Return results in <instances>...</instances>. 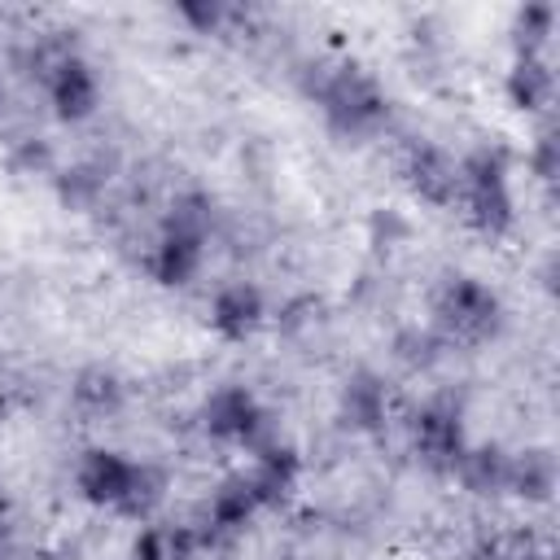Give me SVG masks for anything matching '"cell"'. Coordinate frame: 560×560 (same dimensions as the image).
<instances>
[{"instance_id":"obj_12","label":"cell","mask_w":560,"mask_h":560,"mask_svg":"<svg viewBox=\"0 0 560 560\" xmlns=\"http://www.w3.org/2000/svg\"><path fill=\"white\" fill-rule=\"evenodd\" d=\"M245 477H249L258 503H280V499L293 490V481H298V455H293L289 446H276V442H271V446L258 451L254 472H245Z\"/></svg>"},{"instance_id":"obj_3","label":"cell","mask_w":560,"mask_h":560,"mask_svg":"<svg viewBox=\"0 0 560 560\" xmlns=\"http://www.w3.org/2000/svg\"><path fill=\"white\" fill-rule=\"evenodd\" d=\"M438 324H442L446 341L477 346L499 328V298L481 280L455 276L438 298Z\"/></svg>"},{"instance_id":"obj_16","label":"cell","mask_w":560,"mask_h":560,"mask_svg":"<svg viewBox=\"0 0 560 560\" xmlns=\"http://www.w3.org/2000/svg\"><path fill=\"white\" fill-rule=\"evenodd\" d=\"M70 398L88 416H109V411L122 407V381L109 368H83L70 385Z\"/></svg>"},{"instance_id":"obj_10","label":"cell","mask_w":560,"mask_h":560,"mask_svg":"<svg viewBox=\"0 0 560 560\" xmlns=\"http://www.w3.org/2000/svg\"><path fill=\"white\" fill-rule=\"evenodd\" d=\"M44 88H48L57 114L70 118V122H79V118H88V114L96 109V74H92L88 61H79V57H70Z\"/></svg>"},{"instance_id":"obj_9","label":"cell","mask_w":560,"mask_h":560,"mask_svg":"<svg viewBox=\"0 0 560 560\" xmlns=\"http://www.w3.org/2000/svg\"><path fill=\"white\" fill-rule=\"evenodd\" d=\"M131 459H122L118 451H88L83 464H79V490L83 499L92 503H105V508H118L127 481H131Z\"/></svg>"},{"instance_id":"obj_14","label":"cell","mask_w":560,"mask_h":560,"mask_svg":"<svg viewBox=\"0 0 560 560\" xmlns=\"http://www.w3.org/2000/svg\"><path fill=\"white\" fill-rule=\"evenodd\" d=\"M508 490H516L529 503L551 499L556 490V459L547 451H521L508 459Z\"/></svg>"},{"instance_id":"obj_18","label":"cell","mask_w":560,"mask_h":560,"mask_svg":"<svg viewBox=\"0 0 560 560\" xmlns=\"http://www.w3.org/2000/svg\"><path fill=\"white\" fill-rule=\"evenodd\" d=\"M508 96L516 109H538L551 96V70L542 57H516V66L508 70Z\"/></svg>"},{"instance_id":"obj_23","label":"cell","mask_w":560,"mask_h":560,"mask_svg":"<svg viewBox=\"0 0 560 560\" xmlns=\"http://www.w3.org/2000/svg\"><path fill=\"white\" fill-rule=\"evenodd\" d=\"M534 171H538V179H551V175H556V140H551V136H542V140H538Z\"/></svg>"},{"instance_id":"obj_11","label":"cell","mask_w":560,"mask_h":560,"mask_svg":"<svg viewBox=\"0 0 560 560\" xmlns=\"http://www.w3.org/2000/svg\"><path fill=\"white\" fill-rule=\"evenodd\" d=\"M341 411L354 429H381L389 420V394L381 385V376L372 372H354L346 381V394H341Z\"/></svg>"},{"instance_id":"obj_21","label":"cell","mask_w":560,"mask_h":560,"mask_svg":"<svg viewBox=\"0 0 560 560\" xmlns=\"http://www.w3.org/2000/svg\"><path fill=\"white\" fill-rule=\"evenodd\" d=\"M551 4H525L516 13V39H521V57H538L542 39L551 35Z\"/></svg>"},{"instance_id":"obj_20","label":"cell","mask_w":560,"mask_h":560,"mask_svg":"<svg viewBox=\"0 0 560 560\" xmlns=\"http://www.w3.org/2000/svg\"><path fill=\"white\" fill-rule=\"evenodd\" d=\"M162 499H166V477L158 468H149V464H136L131 481H127V490L118 499V512L131 516V521H144V516H153V508Z\"/></svg>"},{"instance_id":"obj_19","label":"cell","mask_w":560,"mask_h":560,"mask_svg":"<svg viewBox=\"0 0 560 560\" xmlns=\"http://www.w3.org/2000/svg\"><path fill=\"white\" fill-rule=\"evenodd\" d=\"M210 223H214L210 197H201V192H179V197L171 201L166 219H162V232H171V236H188V241H201V245H206Z\"/></svg>"},{"instance_id":"obj_17","label":"cell","mask_w":560,"mask_h":560,"mask_svg":"<svg viewBox=\"0 0 560 560\" xmlns=\"http://www.w3.org/2000/svg\"><path fill=\"white\" fill-rule=\"evenodd\" d=\"M197 551V534L192 525H149L136 538V560H192Z\"/></svg>"},{"instance_id":"obj_7","label":"cell","mask_w":560,"mask_h":560,"mask_svg":"<svg viewBox=\"0 0 560 560\" xmlns=\"http://www.w3.org/2000/svg\"><path fill=\"white\" fill-rule=\"evenodd\" d=\"M258 508H262V503H258L249 477H245V472H241V477H228V481L210 494V503H206V521H201L206 529H192V534H197V547L210 542L214 534H236Z\"/></svg>"},{"instance_id":"obj_13","label":"cell","mask_w":560,"mask_h":560,"mask_svg":"<svg viewBox=\"0 0 560 560\" xmlns=\"http://www.w3.org/2000/svg\"><path fill=\"white\" fill-rule=\"evenodd\" d=\"M508 459L512 455H503L499 446H464L455 472L472 494H499L508 490Z\"/></svg>"},{"instance_id":"obj_1","label":"cell","mask_w":560,"mask_h":560,"mask_svg":"<svg viewBox=\"0 0 560 560\" xmlns=\"http://www.w3.org/2000/svg\"><path fill=\"white\" fill-rule=\"evenodd\" d=\"M459 201L472 219V228L503 236L512 228V192H508V162L499 149H477L472 158L459 162Z\"/></svg>"},{"instance_id":"obj_24","label":"cell","mask_w":560,"mask_h":560,"mask_svg":"<svg viewBox=\"0 0 560 560\" xmlns=\"http://www.w3.org/2000/svg\"><path fill=\"white\" fill-rule=\"evenodd\" d=\"M4 556H9V529L0 525V560H4Z\"/></svg>"},{"instance_id":"obj_22","label":"cell","mask_w":560,"mask_h":560,"mask_svg":"<svg viewBox=\"0 0 560 560\" xmlns=\"http://www.w3.org/2000/svg\"><path fill=\"white\" fill-rule=\"evenodd\" d=\"M179 13H184L197 31H214V26L228 18V9H223V4H192V0H188V4H179Z\"/></svg>"},{"instance_id":"obj_25","label":"cell","mask_w":560,"mask_h":560,"mask_svg":"<svg viewBox=\"0 0 560 560\" xmlns=\"http://www.w3.org/2000/svg\"><path fill=\"white\" fill-rule=\"evenodd\" d=\"M0 101H4V96H0Z\"/></svg>"},{"instance_id":"obj_6","label":"cell","mask_w":560,"mask_h":560,"mask_svg":"<svg viewBox=\"0 0 560 560\" xmlns=\"http://www.w3.org/2000/svg\"><path fill=\"white\" fill-rule=\"evenodd\" d=\"M402 175L411 184L416 197H424L429 206H455L459 201V162H451L442 149L433 144H411L407 149V162H402Z\"/></svg>"},{"instance_id":"obj_8","label":"cell","mask_w":560,"mask_h":560,"mask_svg":"<svg viewBox=\"0 0 560 560\" xmlns=\"http://www.w3.org/2000/svg\"><path fill=\"white\" fill-rule=\"evenodd\" d=\"M258 319H262V293H258L254 284H245V280L223 284V289L214 293V302H210V324H214L228 341L249 337V332L258 328Z\"/></svg>"},{"instance_id":"obj_5","label":"cell","mask_w":560,"mask_h":560,"mask_svg":"<svg viewBox=\"0 0 560 560\" xmlns=\"http://www.w3.org/2000/svg\"><path fill=\"white\" fill-rule=\"evenodd\" d=\"M411 446L429 468H451L464 455V429H459V411L451 402H429L411 416Z\"/></svg>"},{"instance_id":"obj_4","label":"cell","mask_w":560,"mask_h":560,"mask_svg":"<svg viewBox=\"0 0 560 560\" xmlns=\"http://www.w3.org/2000/svg\"><path fill=\"white\" fill-rule=\"evenodd\" d=\"M201 424H206L210 438H223V442H245V446H254V451L271 446V442H262L267 416H262V407L254 402V394H249L245 385H223V389H214V394L206 398V407H201Z\"/></svg>"},{"instance_id":"obj_2","label":"cell","mask_w":560,"mask_h":560,"mask_svg":"<svg viewBox=\"0 0 560 560\" xmlns=\"http://www.w3.org/2000/svg\"><path fill=\"white\" fill-rule=\"evenodd\" d=\"M319 105H324V118L341 131V136H363L372 127H381L385 118V96L381 88L359 70V66H341V70H328L315 88Z\"/></svg>"},{"instance_id":"obj_15","label":"cell","mask_w":560,"mask_h":560,"mask_svg":"<svg viewBox=\"0 0 560 560\" xmlns=\"http://www.w3.org/2000/svg\"><path fill=\"white\" fill-rule=\"evenodd\" d=\"M153 276L162 284H188L201 267V241H188V236H171L162 232L158 245H153Z\"/></svg>"}]
</instances>
